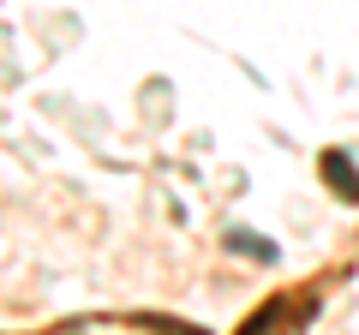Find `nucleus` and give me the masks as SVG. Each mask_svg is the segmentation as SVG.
I'll use <instances>...</instances> for the list:
<instances>
[{"mask_svg":"<svg viewBox=\"0 0 359 335\" xmlns=\"http://www.w3.org/2000/svg\"><path fill=\"white\" fill-rule=\"evenodd\" d=\"M323 168H330V180H341V198H353V204H359V174H353V168H347L341 156H330Z\"/></svg>","mask_w":359,"mask_h":335,"instance_id":"obj_1","label":"nucleus"}]
</instances>
